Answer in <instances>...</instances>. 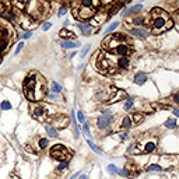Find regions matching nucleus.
Wrapping results in <instances>:
<instances>
[{"mask_svg":"<svg viewBox=\"0 0 179 179\" xmlns=\"http://www.w3.org/2000/svg\"><path fill=\"white\" fill-rule=\"evenodd\" d=\"M1 60H3V59H1V56H0V63H1Z\"/></svg>","mask_w":179,"mask_h":179,"instance_id":"obj_55","label":"nucleus"},{"mask_svg":"<svg viewBox=\"0 0 179 179\" xmlns=\"http://www.w3.org/2000/svg\"><path fill=\"white\" fill-rule=\"evenodd\" d=\"M60 46L63 48V49H76V48H80V42H76V41H62Z\"/></svg>","mask_w":179,"mask_h":179,"instance_id":"obj_17","label":"nucleus"},{"mask_svg":"<svg viewBox=\"0 0 179 179\" xmlns=\"http://www.w3.org/2000/svg\"><path fill=\"white\" fill-rule=\"evenodd\" d=\"M87 144H88L90 146V148H91V150H92V151H94V153H97V154H101V150L98 147H97V146H95L94 143L91 141V140H90V139H87Z\"/></svg>","mask_w":179,"mask_h":179,"instance_id":"obj_30","label":"nucleus"},{"mask_svg":"<svg viewBox=\"0 0 179 179\" xmlns=\"http://www.w3.org/2000/svg\"><path fill=\"white\" fill-rule=\"evenodd\" d=\"M60 91H62V85L56 83V81H53L52 84H51V92H55V94H60Z\"/></svg>","mask_w":179,"mask_h":179,"instance_id":"obj_24","label":"nucleus"},{"mask_svg":"<svg viewBox=\"0 0 179 179\" xmlns=\"http://www.w3.org/2000/svg\"><path fill=\"white\" fill-rule=\"evenodd\" d=\"M133 125V122H132V118L130 116H125L123 119H122V129H129V127Z\"/></svg>","mask_w":179,"mask_h":179,"instance_id":"obj_22","label":"nucleus"},{"mask_svg":"<svg viewBox=\"0 0 179 179\" xmlns=\"http://www.w3.org/2000/svg\"><path fill=\"white\" fill-rule=\"evenodd\" d=\"M9 6H11V4H9V3H3V1H0V16H3L6 11L9 10Z\"/></svg>","mask_w":179,"mask_h":179,"instance_id":"obj_32","label":"nucleus"},{"mask_svg":"<svg viewBox=\"0 0 179 179\" xmlns=\"http://www.w3.org/2000/svg\"><path fill=\"white\" fill-rule=\"evenodd\" d=\"M123 98H126V94L121 91V90H116V88H112V94L109 97V102H118V101L123 100Z\"/></svg>","mask_w":179,"mask_h":179,"instance_id":"obj_11","label":"nucleus"},{"mask_svg":"<svg viewBox=\"0 0 179 179\" xmlns=\"http://www.w3.org/2000/svg\"><path fill=\"white\" fill-rule=\"evenodd\" d=\"M141 121H143V115H141V113H134V115L132 116V122L134 123V125H139Z\"/></svg>","mask_w":179,"mask_h":179,"instance_id":"obj_28","label":"nucleus"},{"mask_svg":"<svg viewBox=\"0 0 179 179\" xmlns=\"http://www.w3.org/2000/svg\"><path fill=\"white\" fill-rule=\"evenodd\" d=\"M24 48V41H21V42L17 43V48H16V55H18V53L21 52V49Z\"/></svg>","mask_w":179,"mask_h":179,"instance_id":"obj_45","label":"nucleus"},{"mask_svg":"<svg viewBox=\"0 0 179 179\" xmlns=\"http://www.w3.org/2000/svg\"><path fill=\"white\" fill-rule=\"evenodd\" d=\"M121 139H123V140L127 139V133H121Z\"/></svg>","mask_w":179,"mask_h":179,"instance_id":"obj_48","label":"nucleus"},{"mask_svg":"<svg viewBox=\"0 0 179 179\" xmlns=\"http://www.w3.org/2000/svg\"><path fill=\"white\" fill-rule=\"evenodd\" d=\"M83 133L87 136V139H90V125H88V122H84V123H83Z\"/></svg>","mask_w":179,"mask_h":179,"instance_id":"obj_36","label":"nucleus"},{"mask_svg":"<svg viewBox=\"0 0 179 179\" xmlns=\"http://www.w3.org/2000/svg\"><path fill=\"white\" fill-rule=\"evenodd\" d=\"M69 24H70V21H69V20H66V21H64V27H67Z\"/></svg>","mask_w":179,"mask_h":179,"instance_id":"obj_52","label":"nucleus"},{"mask_svg":"<svg viewBox=\"0 0 179 179\" xmlns=\"http://www.w3.org/2000/svg\"><path fill=\"white\" fill-rule=\"evenodd\" d=\"M112 52L115 53V55H118V56H126L127 53L130 52V48H129V43L127 42H122L121 45H118V46L112 51Z\"/></svg>","mask_w":179,"mask_h":179,"instance_id":"obj_10","label":"nucleus"},{"mask_svg":"<svg viewBox=\"0 0 179 179\" xmlns=\"http://www.w3.org/2000/svg\"><path fill=\"white\" fill-rule=\"evenodd\" d=\"M77 119H79L80 123H84V122H85V116H84V113H83L81 111L77 112Z\"/></svg>","mask_w":179,"mask_h":179,"instance_id":"obj_42","label":"nucleus"},{"mask_svg":"<svg viewBox=\"0 0 179 179\" xmlns=\"http://www.w3.org/2000/svg\"><path fill=\"white\" fill-rule=\"evenodd\" d=\"M155 147H157V141H155V140H150V141H146V144H144V147H143V150L140 151V153H143V154H150V153H153L154 150H155Z\"/></svg>","mask_w":179,"mask_h":179,"instance_id":"obj_12","label":"nucleus"},{"mask_svg":"<svg viewBox=\"0 0 179 179\" xmlns=\"http://www.w3.org/2000/svg\"><path fill=\"white\" fill-rule=\"evenodd\" d=\"M148 21H150L148 24L151 25V31H153L154 35L161 34V32L174 27V21L169 20L167 13L161 9H153L150 13V17H148Z\"/></svg>","mask_w":179,"mask_h":179,"instance_id":"obj_2","label":"nucleus"},{"mask_svg":"<svg viewBox=\"0 0 179 179\" xmlns=\"http://www.w3.org/2000/svg\"><path fill=\"white\" fill-rule=\"evenodd\" d=\"M80 179H88V176H87V175H80Z\"/></svg>","mask_w":179,"mask_h":179,"instance_id":"obj_51","label":"nucleus"},{"mask_svg":"<svg viewBox=\"0 0 179 179\" xmlns=\"http://www.w3.org/2000/svg\"><path fill=\"white\" fill-rule=\"evenodd\" d=\"M164 125H165V127H168V129H176V126H178L176 122H175V119H168Z\"/></svg>","mask_w":179,"mask_h":179,"instance_id":"obj_27","label":"nucleus"},{"mask_svg":"<svg viewBox=\"0 0 179 179\" xmlns=\"http://www.w3.org/2000/svg\"><path fill=\"white\" fill-rule=\"evenodd\" d=\"M122 42H125V37L123 35H108L106 39L104 41V48L108 49V51H113Z\"/></svg>","mask_w":179,"mask_h":179,"instance_id":"obj_6","label":"nucleus"},{"mask_svg":"<svg viewBox=\"0 0 179 179\" xmlns=\"http://www.w3.org/2000/svg\"><path fill=\"white\" fill-rule=\"evenodd\" d=\"M118 27H119V22H118V21L112 22L111 25H109V27H108V28H106V30H105V34H106V35H111V32H113V31H115V30H116V28H118Z\"/></svg>","mask_w":179,"mask_h":179,"instance_id":"obj_25","label":"nucleus"},{"mask_svg":"<svg viewBox=\"0 0 179 179\" xmlns=\"http://www.w3.org/2000/svg\"><path fill=\"white\" fill-rule=\"evenodd\" d=\"M31 37H32V31H24L21 34L22 39H28V38H31Z\"/></svg>","mask_w":179,"mask_h":179,"instance_id":"obj_44","label":"nucleus"},{"mask_svg":"<svg viewBox=\"0 0 179 179\" xmlns=\"http://www.w3.org/2000/svg\"><path fill=\"white\" fill-rule=\"evenodd\" d=\"M115 63H116V67L122 69V70H123V69L126 70V69H129V66H130V60H129L127 56H122V58H119L116 60Z\"/></svg>","mask_w":179,"mask_h":179,"instance_id":"obj_14","label":"nucleus"},{"mask_svg":"<svg viewBox=\"0 0 179 179\" xmlns=\"http://www.w3.org/2000/svg\"><path fill=\"white\" fill-rule=\"evenodd\" d=\"M133 81H134V84H137V85L146 84V81H147V74L143 73V71H139V73L134 74V77H133Z\"/></svg>","mask_w":179,"mask_h":179,"instance_id":"obj_13","label":"nucleus"},{"mask_svg":"<svg viewBox=\"0 0 179 179\" xmlns=\"http://www.w3.org/2000/svg\"><path fill=\"white\" fill-rule=\"evenodd\" d=\"M133 105H134V101L129 98V100L125 101V105H123V108H125V111H130V109L133 108Z\"/></svg>","mask_w":179,"mask_h":179,"instance_id":"obj_29","label":"nucleus"},{"mask_svg":"<svg viewBox=\"0 0 179 179\" xmlns=\"http://www.w3.org/2000/svg\"><path fill=\"white\" fill-rule=\"evenodd\" d=\"M130 34H132V37L136 38H147L148 31L144 28H133V30H130Z\"/></svg>","mask_w":179,"mask_h":179,"instance_id":"obj_15","label":"nucleus"},{"mask_svg":"<svg viewBox=\"0 0 179 179\" xmlns=\"http://www.w3.org/2000/svg\"><path fill=\"white\" fill-rule=\"evenodd\" d=\"M162 171V167L160 164H151L146 168V172H161Z\"/></svg>","mask_w":179,"mask_h":179,"instance_id":"obj_21","label":"nucleus"},{"mask_svg":"<svg viewBox=\"0 0 179 179\" xmlns=\"http://www.w3.org/2000/svg\"><path fill=\"white\" fill-rule=\"evenodd\" d=\"M69 125V118L66 115H56L52 119V126L58 130V129H64Z\"/></svg>","mask_w":179,"mask_h":179,"instance_id":"obj_8","label":"nucleus"},{"mask_svg":"<svg viewBox=\"0 0 179 179\" xmlns=\"http://www.w3.org/2000/svg\"><path fill=\"white\" fill-rule=\"evenodd\" d=\"M176 20H178V21H179V10L176 11Z\"/></svg>","mask_w":179,"mask_h":179,"instance_id":"obj_53","label":"nucleus"},{"mask_svg":"<svg viewBox=\"0 0 179 179\" xmlns=\"http://www.w3.org/2000/svg\"><path fill=\"white\" fill-rule=\"evenodd\" d=\"M27 16L31 17L32 20H43L46 17L48 11H49V4L48 3H43V1H38V0H32V1H28L25 7Z\"/></svg>","mask_w":179,"mask_h":179,"instance_id":"obj_3","label":"nucleus"},{"mask_svg":"<svg viewBox=\"0 0 179 179\" xmlns=\"http://www.w3.org/2000/svg\"><path fill=\"white\" fill-rule=\"evenodd\" d=\"M13 179H20V178H17V176H13Z\"/></svg>","mask_w":179,"mask_h":179,"instance_id":"obj_54","label":"nucleus"},{"mask_svg":"<svg viewBox=\"0 0 179 179\" xmlns=\"http://www.w3.org/2000/svg\"><path fill=\"white\" fill-rule=\"evenodd\" d=\"M172 112H174L175 116H179V109H172Z\"/></svg>","mask_w":179,"mask_h":179,"instance_id":"obj_49","label":"nucleus"},{"mask_svg":"<svg viewBox=\"0 0 179 179\" xmlns=\"http://www.w3.org/2000/svg\"><path fill=\"white\" fill-rule=\"evenodd\" d=\"M69 168V164L66 162V161H64V162H60L58 165V171L59 172H62V171H64V169H67Z\"/></svg>","mask_w":179,"mask_h":179,"instance_id":"obj_40","label":"nucleus"},{"mask_svg":"<svg viewBox=\"0 0 179 179\" xmlns=\"http://www.w3.org/2000/svg\"><path fill=\"white\" fill-rule=\"evenodd\" d=\"M94 17H95V20H94L95 24H102V21L105 20V16H102V17H101L100 14H98V11H97V14H95Z\"/></svg>","mask_w":179,"mask_h":179,"instance_id":"obj_37","label":"nucleus"},{"mask_svg":"<svg viewBox=\"0 0 179 179\" xmlns=\"http://www.w3.org/2000/svg\"><path fill=\"white\" fill-rule=\"evenodd\" d=\"M77 27H79V30L81 31L83 35H90L92 32V27L90 25L88 22H77Z\"/></svg>","mask_w":179,"mask_h":179,"instance_id":"obj_16","label":"nucleus"},{"mask_svg":"<svg viewBox=\"0 0 179 179\" xmlns=\"http://www.w3.org/2000/svg\"><path fill=\"white\" fill-rule=\"evenodd\" d=\"M90 49H91V45H87V46L83 48V51H81V55H80V58L84 59L85 56H87V53L90 52Z\"/></svg>","mask_w":179,"mask_h":179,"instance_id":"obj_38","label":"nucleus"},{"mask_svg":"<svg viewBox=\"0 0 179 179\" xmlns=\"http://www.w3.org/2000/svg\"><path fill=\"white\" fill-rule=\"evenodd\" d=\"M66 13H67V7L63 6V7H60V10H59V13H58V17H63Z\"/></svg>","mask_w":179,"mask_h":179,"instance_id":"obj_43","label":"nucleus"},{"mask_svg":"<svg viewBox=\"0 0 179 179\" xmlns=\"http://www.w3.org/2000/svg\"><path fill=\"white\" fill-rule=\"evenodd\" d=\"M0 109H1V111H9V109H11V104L9 101H3L1 105H0Z\"/></svg>","mask_w":179,"mask_h":179,"instance_id":"obj_35","label":"nucleus"},{"mask_svg":"<svg viewBox=\"0 0 179 179\" xmlns=\"http://www.w3.org/2000/svg\"><path fill=\"white\" fill-rule=\"evenodd\" d=\"M7 48H9V41L4 39V38H1V39H0V53L4 52Z\"/></svg>","mask_w":179,"mask_h":179,"instance_id":"obj_26","label":"nucleus"},{"mask_svg":"<svg viewBox=\"0 0 179 179\" xmlns=\"http://www.w3.org/2000/svg\"><path fill=\"white\" fill-rule=\"evenodd\" d=\"M106 169H108V172H109L111 175H116L118 172H119V169L116 168V165H113V164H109Z\"/></svg>","mask_w":179,"mask_h":179,"instance_id":"obj_33","label":"nucleus"},{"mask_svg":"<svg viewBox=\"0 0 179 179\" xmlns=\"http://www.w3.org/2000/svg\"><path fill=\"white\" fill-rule=\"evenodd\" d=\"M174 102H176V104L179 105V92H178V94H175V95H174Z\"/></svg>","mask_w":179,"mask_h":179,"instance_id":"obj_47","label":"nucleus"},{"mask_svg":"<svg viewBox=\"0 0 179 179\" xmlns=\"http://www.w3.org/2000/svg\"><path fill=\"white\" fill-rule=\"evenodd\" d=\"M51 157H52L53 160L59 161V162H64V161L67 162L71 158V153L64 147L63 144H55V146L51 148Z\"/></svg>","mask_w":179,"mask_h":179,"instance_id":"obj_4","label":"nucleus"},{"mask_svg":"<svg viewBox=\"0 0 179 179\" xmlns=\"http://www.w3.org/2000/svg\"><path fill=\"white\" fill-rule=\"evenodd\" d=\"M38 146H39V148H46L48 146H49V140H48V139H45V137H42V139H39Z\"/></svg>","mask_w":179,"mask_h":179,"instance_id":"obj_31","label":"nucleus"},{"mask_svg":"<svg viewBox=\"0 0 179 179\" xmlns=\"http://www.w3.org/2000/svg\"><path fill=\"white\" fill-rule=\"evenodd\" d=\"M43 127H45V130H46V133L49 134L51 137H58V130L55 129V127L52 126V125H49V123H43Z\"/></svg>","mask_w":179,"mask_h":179,"instance_id":"obj_19","label":"nucleus"},{"mask_svg":"<svg viewBox=\"0 0 179 179\" xmlns=\"http://www.w3.org/2000/svg\"><path fill=\"white\" fill-rule=\"evenodd\" d=\"M46 97H48V100L52 101V102L62 101V97H60V94H55V92H46Z\"/></svg>","mask_w":179,"mask_h":179,"instance_id":"obj_23","label":"nucleus"},{"mask_svg":"<svg viewBox=\"0 0 179 179\" xmlns=\"http://www.w3.org/2000/svg\"><path fill=\"white\" fill-rule=\"evenodd\" d=\"M71 121H73V126H74V133H76V139H79V126H77V122H76V116H74V113H71Z\"/></svg>","mask_w":179,"mask_h":179,"instance_id":"obj_34","label":"nucleus"},{"mask_svg":"<svg viewBox=\"0 0 179 179\" xmlns=\"http://www.w3.org/2000/svg\"><path fill=\"white\" fill-rule=\"evenodd\" d=\"M30 111H31V115L34 116L35 119H38V121H41L45 123L46 116H48V111L42 104H31V105H30Z\"/></svg>","mask_w":179,"mask_h":179,"instance_id":"obj_5","label":"nucleus"},{"mask_svg":"<svg viewBox=\"0 0 179 179\" xmlns=\"http://www.w3.org/2000/svg\"><path fill=\"white\" fill-rule=\"evenodd\" d=\"M143 21H144L143 17H136V18H133V24H134V25H141Z\"/></svg>","mask_w":179,"mask_h":179,"instance_id":"obj_41","label":"nucleus"},{"mask_svg":"<svg viewBox=\"0 0 179 179\" xmlns=\"http://www.w3.org/2000/svg\"><path fill=\"white\" fill-rule=\"evenodd\" d=\"M51 27H52L51 22H45V24L42 25V30H43V31H48V30H51Z\"/></svg>","mask_w":179,"mask_h":179,"instance_id":"obj_46","label":"nucleus"},{"mask_svg":"<svg viewBox=\"0 0 179 179\" xmlns=\"http://www.w3.org/2000/svg\"><path fill=\"white\" fill-rule=\"evenodd\" d=\"M118 174L122 175V176H125V178H129V176H130V172H129V169H127V168L119 169V172H118Z\"/></svg>","mask_w":179,"mask_h":179,"instance_id":"obj_39","label":"nucleus"},{"mask_svg":"<svg viewBox=\"0 0 179 179\" xmlns=\"http://www.w3.org/2000/svg\"><path fill=\"white\" fill-rule=\"evenodd\" d=\"M59 35L62 38H64V41H70V39H73L74 38V34L73 32L67 31L66 28H63V30H60V32H59Z\"/></svg>","mask_w":179,"mask_h":179,"instance_id":"obj_20","label":"nucleus"},{"mask_svg":"<svg viewBox=\"0 0 179 179\" xmlns=\"http://www.w3.org/2000/svg\"><path fill=\"white\" fill-rule=\"evenodd\" d=\"M79 176H80V174H79V172H76V174H74V175H73V176H71V178H70V179H76V178H79Z\"/></svg>","mask_w":179,"mask_h":179,"instance_id":"obj_50","label":"nucleus"},{"mask_svg":"<svg viewBox=\"0 0 179 179\" xmlns=\"http://www.w3.org/2000/svg\"><path fill=\"white\" fill-rule=\"evenodd\" d=\"M24 92L30 101H41L46 97V81L37 73L30 74L24 80Z\"/></svg>","mask_w":179,"mask_h":179,"instance_id":"obj_1","label":"nucleus"},{"mask_svg":"<svg viewBox=\"0 0 179 179\" xmlns=\"http://www.w3.org/2000/svg\"><path fill=\"white\" fill-rule=\"evenodd\" d=\"M18 21H21L20 24H21L22 30H25V31H31L32 28H37L38 27V22L35 21V20H32L31 17H28V16L18 17Z\"/></svg>","mask_w":179,"mask_h":179,"instance_id":"obj_7","label":"nucleus"},{"mask_svg":"<svg viewBox=\"0 0 179 179\" xmlns=\"http://www.w3.org/2000/svg\"><path fill=\"white\" fill-rule=\"evenodd\" d=\"M113 122V116L112 115H101L97 119V126L98 129H106L111 126V123Z\"/></svg>","mask_w":179,"mask_h":179,"instance_id":"obj_9","label":"nucleus"},{"mask_svg":"<svg viewBox=\"0 0 179 179\" xmlns=\"http://www.w3.org/2000/svg\"><path fill=\"white\" fill-rule=\"evenodd\" d=\"M143 9L141 4H136V6H132V7H129V9H126V10L122 13V16L123 17H127L130 16V14H133V13H136V11H140Z\"/></svg>","mask_w":179,"mask_h":179,"instance_id":"obj_18","label":"nucleus"}]
</instances>
